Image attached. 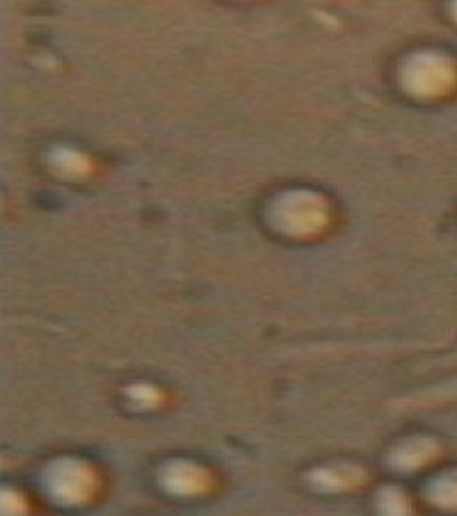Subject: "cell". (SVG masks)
<instances>
[{
  "label": "cell",
  "mask_w": 457,
  "mask_h": 516,
  "mask_svg": "<svg viewBox=\"0 0 457 516\" xmlns=\"http://www.w3.org/2000/svg\"><path fill=\"white\" fill-rule=\"evenodd\" d=\"M405 83L417 94H442L453 83V66L446 57L423 53L408 62Z\"/></svg>",
  "instance_id": "obj_1"
},
{
  "label": "cell",
  "mask_w": 457,
  "mask_h": 516,
  "mask_svg": "<svg viewBox=\"0 0 457 516\" xmlns=\"http://www.w3.org/2000/svg\"><path fill=\"white\" fill-rule=\"evenodd\" d=\"M282 224H291V231L312 229L322 222V204H313L312 195H291L288 204H282Z\"/></svg>",
  "instance_id": "obj_2"
}]
</instances>
